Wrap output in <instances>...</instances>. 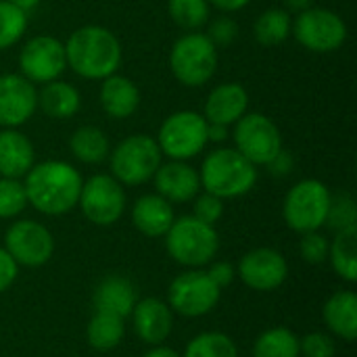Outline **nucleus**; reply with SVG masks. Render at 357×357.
<instances>
[{
  "label": "nucleus",
  "mask_w": 357,
  "mask_h": 357,
  "mask_svg": "<svg viewBox=\"0 0 357 357\" xmlns=\"http://www.w3.org/2000/svg\"><path fill=\"white\" fill-rule=\"evenodd\" d=\"M84 178L67 161L48 159L33 163L25 174L23 186L27 195V205L44 215H65L77 207Z\"/></svg>",
  "instance_id": "obj_1"
},
{
  "label": "nucleus",
  "mask_w": 357,
  "mask_h": 357,
  "mask_svg": "<svg viewBox=\"0 0 357 357\" xmlns=\"http://www.w3.org/2000/svg\"><path fill=\"white\" fill-rule=\"evenodd\" d=\"M65 44L67 67H71L79 77L105 79L117 73L123 50L117 36L102 25L77 27Z\"/></svg>",
  "instance_id": "obj_2"
},
{
  "label": "nucleus",
  "mask_w": 357,
  "mask_h": 357,
  "mask_svg": "<svg viewBox=\"0 0 357 357\" xmlns=\"http://www.w3.org/2000/svg\"><path fill=\"white\" fill-rule=\"evenodd\" d=\"M201 188L224 201L238 199L253 190L257 184V167L245 159L236 149H215L211 151L199 169Z\"/></svg>",
  "instance_id": "obj_3"
},
{
  "label": "nucleus",
  "mask_w": 357,
  "mask_h": 357,
  "mask_svg": "<svg viewBox=\"0 0 357 357\" xmlns=\"http://www.w3.org/2000/svg\"><path fill=\"white\" fill-rule=\"evenodd\" d=\"M165 249L169 257L190 270L209 266L220 251V236L215 226H209L195 215L176 218L165 234Z\"/></svg>",
  "instance_id": "obj_4"
},
{
  "label": "nucleus",
  "mask_w": 357,
  "mask_h": 357,
  "mask_svg": "<svg viewBox=\"0 0 357 357\" xmlns=\"http://www.w3.org/2000/svg\"><path fill=\"white\" fill-rule=\"evenodd\" d=\"M111 176L121 186H140L153 180L163 163L157 140L149 134H132L109 153Z\"/></svg>",
  "instance_id": "obj_5"
},
{
  "label": "nucleus",
  "mask_w": 357,
  "mask_h": 357,
  "mask_svg": "<svg viewBox=\"0 0 357 357\" xmlns=\"http://www.w3.org/2000/svg\"><path fill=\"white\" fill-rule=\"evenodd\" d=\"M218 48L201 31H188L178 38L169 50V69L186 88L205 86L218 69Z\"/></svg>",
  "instance_id": "obj_6"
},
{
  "label": "nucleus",
  "mask_w": 357,
  "mask_h": 357,
  "mask_svg": "<svg viewBox=\"0 0 357 357\" xmlns=\"http://www.w3.org/2000/svg\"><path fill=\"white\" fill-rule=\"evenodd\" d=\"M331 197L328 186L316 178L297 182L282 203V218L287 226L299 234L320 230L328 218Z\"/></svg>",
  "instance_id": "obj_7"
},
{
  "label": "nucleus",
  "mask_w": 357,
  "mask_h": 357,
  "mask_svg": "<svg viewBox=\"0 0 357 357\" xmlns=\"http://www.w3.org/2000/svg\"><path fill=\"white\" fill-rule=\"evenodd\" d=\"M157 144L161 155L174 161H188L207 146V119L197 111H176L159 128Z\"/></svg>",
  "instance_id": "obj_8"
},
{
  "label": "nucleus",
  "mask_w": 357,
  "mask_h": 357,
  "mask_svg": "<svg viewBox=\"0 0 357 357\" xmlns=\"http://www.w3.org/2000/svg\"><path fill=\"white\" fill-rule=\"evenodd\" d=\"M291 33L305 50L316 54H328L345 44L347 23L331 8L310 6L297 15Z\"/></svg>",
  "instance_id": "obj_9"
},
{
  "label": "nucleus",
  "mask_w": 357,
  "mask_h": 357,
  "mask_svg": "<svg viewBox=\"0 0 357 357\" xmlns=\"http://www.w3.org/2000/svg\"><path fill=\"white\" fill-rule=\"evenodd\" d=\"M234 149L255 167L268 165L282 151V134L278 126L264 113H245L232 130Z\"/></svg>",
  "instance_id": "obj_10"
},
{
  "label": "nucleus",
  "mask_w": 357,
  "mask_h": 357,
  "mask_svg": "<svg viewBox=\"0 0 357 357\" xmlns=\"http://www.w3.org/2000/svg\"><path fill=\"white\" fill-rule=\"evenodd\" d=\"M77 205L90 224L113 226L126 211V190L111 174H94L84 180Z\"/></svg>",
  "instance_id": "obj_11"
},
{
  "label": "nucleus",
  "mask_w": 357,
  "mask_h": 357,
  "mask_svg": "<svg viewBox=\"0 0 357 357\" xmlns=\"http://www.w3.org/2000/svg\"><path fill=\"white\" fill-rule=\"evenodd\" d=\"M222 289L203 270H188L176 276L167 289V305L174 314L184 318H201L215 310L220 303Z\"/></svg>",
  "instance_id": "obj_12"
},
{
  "label": "nucleus",
  "mask_w": 357,
  "mask_h": 357,
  "mask_svg": "<svg viewBox=\"0 0 357 357\" xmlns=\"http://www.w3.org/2000/svg\"><path fill=\"white\" fill-rule=\"evenodd\" d=\"M67 69L65 44L54 36L40 33L29 38L19 50V73L33 86L54 82Z\"/></svg>",
  "instance_id": "obj_13"
},
{
  "label": "nucleus",
  "mask_w": 357,
  "mask_h": 357,
  "mask_svg": "<svg viewBox=\"0 0 357 357\" xmlns=\"http://www.w3.org/2000/svg\"><path fill=\"white\" fill-rule=\"evenodd\" d=\"M4 249L19 268H42L52 259L54 238L44 224L17 220L4 234Z\"/></svg>",
  "instance_id": "obj_14"
},
{
  "label": "nucleus",
  "mask_w": 357,
  "mask_h": 357,
  "mask_svg": "<svg viewBox=\"0 0 357 357\" xmlns=\"http://www.w3.org/2000/svg\"><path fill=\"white\" fill-rule=\"evenodd\" d=\"M241 280L259 293H270L280 289L289 278V264L284 255L270 247H257L243 255L238 264Z\"/></svg>",
  "instance_id": "obj_15"
},
{
  "label": "nucleus",
  "mask_w": 357,
  "mask_h": 357,
  "mask_svg": "<svg viewBox=\"0 0 357 357\" xmlns=\"http://www.w3.org/2000/svg\"><path fill=\"white\" fill-rule=\"evenodd\" d=\"M38 111V88L21 73L0 75V128H19Z\"/></svg>",
  "instance_id": "obj_16"
},
{
  "label": "nucleus",
  "mask_w": 357,
  "mask_h": 357,
  "mask_svg": "<svg viewBox=\"0 0 357 357\" xmlns=\"http://www.w3.org/2000/svg\"><path fill=\"white\" fill-rule=\"evenodd\" d=\"M132 326L142 343L151 347L161 345L174 331V312L165 301L146 297L142 301H136L132 310Z\"/></svg>",
  "instance_id": "obj_17"
},
{
  "label": "nucleus",
  "mask_w": 357,
  "mask_h": 357,
  "mask_svg": "<svg viewBox=\"0 0 357 357\" xmlns=\"http://www.w3.org/2000/svg\"><path fill=\"white\" fill-rule=\"evenodd\" d=\"M153 182H155L157 195L163 197L165 201H169L172 205L188 203L201 190L199 172L192 165H188L186 161L169 159L167 163H161L153 176Z\"/></svg>",
  "instance_id": "obj_18"
},
{
  "label": "nucleus",
  "mask_w": 357,
  "mask_h": 357,
  "mask_svg": "<svg viewBox=\"0 0 357 357\" xmlns=\"http://www.w3.org/2000/svg\"><path fill=\"white\" fill-rule=\"evenodd\" d=\"M249 111V92L238 82H226L215 86L203 109V117L207 123H222V126H234L245 113Z\"/></svg>",
  "instance_id": "obj_19"
},
{
  "label": "nucleus",
  "mask_w": 357,
  "mask_h": 357,
  "mask_svg": "<svg viewBox=\"0 0 357 357\" xmlns=\"http://www.w3.org/2000/svg\"><path fill=\"white\" fill-rule=\"evenodd\" d=\"M176 215H174V205L159 197L157 192L142 195L134 201L132 207V224L134 228L149 236V238H159L165 236L167 230L172 228Z\"/></svg>",
  "instance_id": "obj_20"
},
{
  "label": "nucleus",
  "mask_w": 357,
  "mask_h": 357,
  "mask_svg": "<svg viewBox=\"0 0 357 357\" xmlns=\"http://www.w3.org/2000/svg\"><path fill=\"white\" fill-rule=\"evenodd\" d=\"M98 100L111 119H128L140 107V90L130 77L113 73L100 79Z\"/></svg>",
  "instance_id": "obj_21"
},
{
  "label": "nucleus",
  "mask_w": 357,
  "mask_h": 357,
  "mask_svg": "<svg viewBox=\"0 0 357 357\" xmlns=\"http://www.w3.org/2000/svg\"><path fill=\"white\" fill-rule=\"evenodd\" d=\"M36 153L31 140L17 128L0 130V178H25L33 167Z\"/></svg>",
  "instance_id": "obj_22"
},
{
  "label": "nucleus",
  "mask_w": 357,
  "mask_h": 357,
  "mask_svg": "<svg viewBox=\"0 0 357 357\" xmlns=\"http://www.w3.org/2000/svg\"><path fill=\"white\" fill-rule=\"evenodd\" d=\"M322 318L333 335L351 343L357 337V295L354 291H337L328 297Z\"/></svg>",
  "instance_id": "obj_23"
},
{
  "label": "nucleus",
  "mask_w": 357,
  "mask_h": 357,
  "mask_svg": "<svg viewBox=\"0 0 357 357\" xmlns=\"http://www.w3.org/2000/svg\"><path fill=\"white\" fill-rule=\"evenodd\" d=\"M136 305V291L132 282L123 276H107L98 282L94 291L96 312H107L119 318H130Z\"/></svg>",
  "instance_id": "obj_24"
},
{
  "label": "nucleus",
  "mask_w": 357,
  "mask_h": 357,
  "mask_svg": "<svg viewBox=\"0 0 357 357\" xmlns=\"http://www.w3.org/2000/svg\"><path fill=\"white\" fill-rule=\"evenodd\" d=\"M38 107L50 119H69L79 111L82 96L79 90L69 82L54 79L42 84V90L38 92Z\"/></svg>",
  "instance_id": "obj_25"
},
{
  "label": "nucleus",
  "mask_w": 357,
  "mask_h": 357,
  "mask_svg": "<svg viewBox=\"0 0 357 357\" xmlns=\"http://www.w3.org/2000/svg\"><path fill=\"white\" fill-rule=\"evenodd\" d=\"M69 149L79 163L98 165L109 159L111 142L107 134L96 126H82L69 138Z\"/></svg>",
  "instance_id": "obj_26"
},
{
  "label": "nucleus",
  "mask_w": 357,
  "mask_h": 357,
  "mask_svg": "<svg viewBox=\"0 0 357 357\" xmlns=\"http://www.w3.org/2000/svg\"><path fill=\"white\" fill-rule=\"evenodd\" d=\"M126 335L123 318L107 314V312H94V316L88 322L86 339L92 349L96 351H111L115 349Z\"/></svg>",
  "instance_id": "obj_27"
},
{
  "label": "nucleus",
  "mask_w": 357,
  "mask_h": 357,
  "mask_svg": "<svg viewBox=\"0 0 357 357\" xmlns=\"http://www.w3.org/2000/svg\"><path fill=\"white\" fill-rule=\"evenodd\" d=\"M328 259L333 264V270L345 280H357V226L337 232L335 241L328 249Z\"/></svg>",
  "instance_id": "obj_28"
},
{
  "label": "nucleus",
  "mask_w": 357,
  "mask_h": 357,
  "mask_svg": "<svg viewBox=\"0 0 357 357\" xmlns=\"http://www.w3.org/2000/svg\"><path fill=\"white\" fill-rule=\"evenodd\" d=\"M291 29H293L291 13L287 8H278V6H272V8L264 10L257 17L255 25H253L255 40L261 46H278V44H282L291 36Z\"/></svg>",
  "instance_id": "obj_29"
},
{
  "label": "nucleus",
  "mask_w": 357,
  "mask_h": 357,
  "mask_svg": "<svg viewBox=\"0 0 357 357\" xmlns=\"http://www.w3.org/2000/svg\"><path fill=\"white\" fill-rule=\"evenodd\" d=\"M299 337L284 326L268 328L253 343V357H299Z\"/></svg>",
  "instance_id": "obj_30"
},
{
  "label": "nucleus",
  "mask_w": 357,
  "mask_h": 357,
  "mask_svg": "<svg viewBox=\"0 0 357 357\" xmlns=\"http://www.w3.org/2000/svg\"><path fill=\"white\" fill-rule=\"evenodd\" d=\"M167 13L178 27L199 31L209 23L211 4L207 0H167Z\"/></svg>",
  "instance_id": "obj_31"
},
{
  "label": "nucleus",
  "mask_w": 357,
  "mask_h": 357,
  "mask_svg": "<svg viewBox=\"0 0 357 357\" xmlns=\"http://www.w3.org/2000/svg\"><path fill=\"white\" fill-rule=\"evenodd\" d=\"M182 357H238V349L224 333H201L186 345Z\"/></svg>",
  "instance_id": "obj_32"
},
{
  "label": "nucleus",
  "mask_w": 357,
  "mask_h": 357,
  "mask_svg": "<svg viewBox=\"0 0 357 357\" xmlns=\"http://www.w3.org/2000/svg\"><path fill=\"white\" fill-rule=\"evenodd\" d=\"M27 29V13L8 0H0V50L17 44Z\"/></svg>",
  "instance_id": "obj_33"
},
{
  "label": "nucleus",
  "mask_w": 357,
  "mask_h": 357,
  "mask_svg": "<svg viewBox=\"0 0 357 357\" xmlns=\"http://www.w3.org/2000/svg\"><path fill=\"white\" fill-rule=\"evenodd\" d=\"M27 207L25 186L17 178H0V220H13Z\"/></svg>",
  "instance_id": "obj_34"
},
{
  "label": "nucleus",
  "mask_w": 357,
  "mask_h": 357,
  "mask_svg": "<svg viewBox=\"0 0 357 357\" xmlns=\"http://www.w3.org/2000/svg\"><path fill=\"white\" fill-rule=\"evenodd\" d=\"M326 224L335 232H341V230H347V228L357 226V207L351 195L343 192V195L331 197V207H328Z\"/></svg>",
  "instance_id": "obj_35"
},
{
  "label": "nucleus",
  "mask_w": 357,
  "mask_h": 357,
  "mask_svg": "<svg viewBox=\"0 0 357 357\" xmlns=\"http://www.w3.org/2000/svg\"><path fill=\"white\" fill-rule=\"evenodd\" d=\"M328 249H331V243L324 234H320V230L301 234L299 253H301V259L305 264H310V266L324 264L328 259Z\"/></svg>",
  "instance_id": "obj_36"
},
{
  "label": "nucleus",
  "mask_w": 357,
  "mask_h": 357,
  "mask_svg": "<svg viewBox=\"0 0 357 357\" xmlns=\"http://www.w3.org/2000/svg\"><path fill=\"white\" fill-rule=\"evenodd\" d=\"M299 354L303 357H335L337 343L331 335L310 333L303 339H299Z\"/></svg>",
  "instance_id": "obj_37"
},
{
  "label": "nucleus",
  "mask_w": 357,
  "mask_h": 357,
  "mask_svg": "<svg viewBox=\"0 0 357 357\" xmlns=\"http://www.w3.org/2000/svg\"><path fill=\"white\" fill-rule=\"evenodd\" d=\"M195 211L192 215L209 226H215L222 215H224V199L211 195V192H203V195H197L195 199Z\"/></svg>",
  "instance_id": "obj_38"
},
{
  "label": "nucleus",
  "mask_w": 357,
  "mask_h": 357,
  "mask_svg": "<svg viewBox=\"0 0 357 357\" xmlns=\"http://www.w3.org/2000/svg\"><path fill=\"white\" fill-rule=\"evenodd\" d=\"M205 36L213 42L215 48H220V46L226 48V46H230V44L236 40V36H238V25H236L234 19L222 15V17H218V19H213V21L209 23V29H207Z\"/></svg>",
  "instance_id": "obj_39"
},
{
  "label": "nucleus",
  "mask_w": 357,
  "mask_h": 357,
  "mask_svg": "<svg viewBox=\"0 0 357 357\" xmlns=\"http://www.w3.org/2000/svg\"><path fill=\"white\" fill-rule=\"evenodd\" d=\"M207 276L213 280V284L218 289H226L234 282L236 278V270L230 261H211L209 264V270H207Z\"/></svg>",
  "instance_id": "obj_40"
},
{
  "label": "nucleus",
  "mask_w": 357,
  "mask_h": 357,
  "mask_svg": "<svg viewBox=\"0 0 357 357\" xmlns=\"http://www.w3.org/2000/svg\"><path fill=\"white\" fill-rule=\"evenodd\" d=\"M17 274H19V266L6 253V249L0 247V295L13 287V282L17 280Z\"/></svg>",
  "instance_id": "obj_41"
},
{
  "label": "nucleus",
  "mask_w": 357,
  "mask_h": 357,
  "mask_svg": "<svg viewBox=\"0 0 357 357\" xmlns=\"http://www.w3.org/2000/svg\"><path fill=\"white\" fill-rule=\"evenodd\" d=\"M266 167L276 176H284V174H289L293 169V157H289V153H284V149H282Z\"/></svg>",
  "instance_id": "obj_42"
},
{
  "label": "nucleus",
  "mask_w": 357,
  "mask_h": 357,
  "mask_svg": "<svg viewBox=\"0 0 357 357\" xmlns=\"http://www.w3.org/2000/svg\"><path fill=\"white\" fill-rule=\"evenodd\" d=\"M211 6L224 10V13H236L241 8H245L251 0H207Z\"/></svg>",
  "instance_id": "obj_43"
},
{
  "label": "nucleus",
  "mask_w": 357,
  "mask_h": 357,
  "mask_svg": "<svg viewBox=\"0 0 357 357\" xmlns=\"http://www.w3.org/2000/svg\"><path fill=\"white\" fill-rule=\"evenodd\" d=\"M228 126L222 123H207V140L209 142H224L228 138Z\"/></svg>",
  "instance_id": "obj_44"
},
{
  "label": "nucleus",
  "mask_w": 357,
  "mask_h": 357,
  "mask_svg": "<svg viewBox=\"0 0 357 357\" xmlns=\"http://www.w3.org/2000/svg\"><path fill=\"white\" fill-rule=\"evenodd\" d=\"M144 357H182L176 349H172V347H165V345H155V347H151Z\"/></svg>",
  "instance_id": "obj_45"
},
{
  "label": "nucleus",
  "mask_w": 357,
  "mask_h": 357,
  "mask_svg": "<svg viewBox=\"0 0 357 357\" xmlns=\"http://www.w3.org/2000/svg\"><path fill=\"white\" fill-rule=\"evenodd\" d=\"M312 2H314V0H284L287 10H297V13H301V10H305V8H310V6H312Z\"/></svg>",
  "instance_id": "obj_46"
},
{
  "label": "nucleus",
  "mask_w": 357,
  "mask_h": 357,
  "mask_svg": "<svg viewBox=\"0 0 357 357\" xmlns=\"http://www.w3.org/2000/svg\"><path fill=\"white\" fill-rule=\"evenodd\" d=\"M10 4H15V6H19L21 10H31V8H36L38 4H40V0H8Z\"/></svg>",
  "instance_id": "obj_47"
}]
</instances>
